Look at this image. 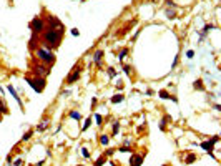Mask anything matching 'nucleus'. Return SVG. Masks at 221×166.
Masks as SVG:
<instances>
[{
	"label": "nucleus",
	"mask_w": 221,
	"mask_h": 166,
	"mask_svg": "<svg viewBox=\"0 0 221 166\" xmlns=\"http://www.w3.org/2000/svg\"><path fill=\"white\" fill-rule=\"evenodd\" d=\"M62 35L63 33H60L58 30L55 28H45V32L42 33V38H40V47H43V48H50V50H55L60 47V43H62Z\"/></svg>",
	"instance_id": "obj_1"
},
{
	"label": "nucleus",
	"mask_w": 221,
	"mask_h": 166,
	"mask_svg": "<svg viewBox=\"0 0 221 166\" xmlns=\"http://www.w3.org/2000/svg\"><path fill=\"white\" fill-rule=\"evenodd\" d=\"M35 57L38 62L45 63V65H53L55 63V55H53V50L50 48H43V47H38L35 50Z\"/></svg>",
	"instance_id": "obj_2"
},
{
	"label": "nucleus",
	"mask_w": 221,
	"mask_h": 166,
	"mask_svg": "<svg viewBox=\"0 0 221 166\" xmlns=\"http://www.w3.org/2000/svg\"><path fill=\"white\" fill-rule=\"evenodd\" d=\"M50 65H45V63H42V62H37V63H33L32 65V73H33V77H40V78H47L48 75H50Z\"/></svg>",
	"instance_id": "obj_3"
},
{
	"label": "nucleus",
	"mask_w": 221,
	"mask_h": 166,
	"mask_svg": "<svg viewBox=\"0 0 221 166\" xmlns=\"http://www.w3.org/2000/svg\"><path fill=\"white\" fill-rule=\"evenodd\" d=\"M29 27H30V30H32V33L42 35V33L45 32V28H47V23H45V20L42 19V17H33Z\"/></svg>",
	"instance_id": "obj_4"
},
{
	"label": "nucleus",
	"mask_w": 221,
	"mask_h": 166,
	"mask_svg": "<svg viewBox=\"0 0 221 166\" xmlns=\"http://www.w3.org/2000/svg\"><path fill=\"white\" fill-rule=\"evenodd\" d=\"M25 81H27V83H29L30 87L37 91V93H42V91L45 90V87H47L45 78H40V77H27Z\"/></svg>",
	"instance_id": "obj_5"
},
{
	"label": "nucleus",
	"mask_w": 221,
	"mask_h": 166,
	"mask_svg": "<svg viewBox=\"0 0 221 166\" xmlns=\"http://www.w3.org/2000/svg\"><path fill=\"white\" fill-rule=\"evenodd\" d=\"M47 23H48V28H55V30H58L60 33H63V32H65L63 23H62L57 17H53V15H48V17H47Z\"/></svg>",
	"instance_id": "obj_6"
},
{
	"label": "nucleus",
	"mask_w": 221,
	"mask_h": 166,
	"mask_svg": "<svg viewBox=\"0 0 221 166\" xmlns=\"http://www.w3.org/2000/svg\"><path fill=\"white\" fill-rule=\"evenodd\" d=\"M80 73H82L80 67H75V68L72 70V73H70V75L67 77V85H73V83H75V81L80 78Z\"/></svg>",
	"instance_id": "obj_7"
},
{
	"label": "nucleus",
	"mask_w": 221,
	"mask_h": 166,
	"mask_svg": "<svg viewBox=\"0 0 221 166\" xmlns=\"http://www.w3.org/2000/svg\"><path fill=\"white\" fill-rule=\"evenodd\" d=\"M40 47V37L37 33H32V38L29 40V48L30 52H35V50Z\"/></svg>",
	"instance_id": "obj_8"
},
{
	"label": "nucleus",
	"mask_w": 221,
	"mask_h": 166,
	"mask_svg": "<svg viewBox=\"0 0 221 166\" xmlns=\"http://www.w3.org/2000/svg\"><path fill=\"white\" fill-rule=\"evenodd\" d=\"M145 156L143 155H131V158H130V166H141V163H143Z\"/></svg>",
	"instance_id": "obj_9"
},
{
	"label": "nucleus",
	"mask_w": 221,
	"mask_h": 166,
	"mask_svg": "<svg viewBox=\"0 0 221 166\" xmlns=\"http://www.w3.org/2000/svg\"><path fill=\"white\" fill-rule=\"evenodd\" d=\"M158 97L161 98V100H171L175 103H178V98L175 97V95H170L166 90H160V91H158Z\"/></svg>",
	"instance_id": "obj_10"
},
{
	"label": "nucleus",
	"mask_w": 221,
	"mask_h": 166,
	"mask_svg": "<svg viewBox=\"0 0 221 166\" xmlns=\"http://www.w3.org/2000/svg\"><path fill=\"white\" fill-rule=\"evenodd\" d=\"M7 90H9V93L12 95V97L17 100V103L20 105V108H23V103H22V100H20V97H19V93H17V90L12 87V85H7Z\"/></svg>",
	"instance_id": "obj_11"
},
{
	"label": "nucleus",
	"mask_w": 221,
	"mask_h": 166,
	"mask_svg": "<svg viewBox=\"0 0 221 166\" xmlns=\"http://www.w3.org/2000/svg\"><path fill=\"white\" fill-rule=\"evenodd\" d=\"M213 146H214V143H213L211 140H208V141H203L201 143V148L206 151V153H210V155H213Z\"/></svg>",
	"instance_id": "obj_12"
},
{
	"label": "nucleus",
	"mask_w": 221,
	"mask_h": 166,
	"mask_svg": "<svg viewBox=\"0 0 221 166\" xmlns=\"http://www.w3.org/2000/svg\"><path fill=\"white\" fill-rule=\"evenodd\" d=\"M103 50H96L95 52V55H93V62H95L98 67H102V60H103Z\"/></svg>",
	"instance_id": "obj_13"
},
{
	"label": "nucleus",
	"mask_w": 221,
	"mask_h": 166,
	"mask_svg": "<svg viewBox=\"0 0 221 166\" xmlns=\"http://www.w3.org/2000/svg\"><path fill=\"white\" fill-rule=\"evenodd\" d=\"M213 28H214V25H213V23H210V25H204V27H203V32L200 33V40L204 38V37H206V35H208Z\"/></svg>",
	"instance_id": "obj_14"
},
{
	"label": "nucleus",
	"mask_w": 221,
	"mask_h": 166,
	"mask_svg": "<svg viewBox=\"0 0 221 166\" xmlns=\"http://www.w3.org/2000/svg\"><path fill=\"white\" fill-rule=\"evenodd\" d=\"M170 121H171V116H168V115H166V116L160 121V130H161V131H165V130H166V125H168Z\"/></svg>",
	"instance_id": "obj_15"
},
{
	"label": "nucleus",
	"mask_w": 221,
	"mask_h": 166,
	"mask_svg": "<svg viewBox=\"0 0 221 166\" xmlns=\"http://www.w3.org/2000/svg\"><path fill=\"white\" fill-rule=\"evenodd\" d=\"M48 125H50V120H48V118H45V120L40 123L38 126H37V131H45V130L48 128Z\"/></svg>",
	"instance_id": "obj_16"
},
{
	"label": "nucleus",
	"mask_w": 221,
	"mask_h": 166,
	"mask_svg": "<svg viewBox=\"0 0 221 166\" xmlns=\"http://www.w3.org/2000/svg\"><path fill=\"white\" fill-rule=\"evenodd\" d=\"M194 161H196V155L190 153L188 156L184 158V161H183V163H184V165H191V163H194Z\"/></svg>",
	"instance_id": "obj_17"
},
{
	"label": "nucleus",
	"mask_w": 221,
	"mask_h": 166,
	"mask_svg": "<svg viewBox=\"0 0 221 166\" xmlns=\"http://www.w3.org/2000/svg\"><path fill=\"white\" fill-rule=\"evenodd\" d=\"M193 87H194V90H198V91H204V85H203V80H196V81L193 83Z\"/></svg>",
	"instance_id": "obj_18"
},
{
	"label": "nucleus",
	"mask_w": 221,
	"mask_h": 166,
	"mask_svg": "<svg viewBox=\"0 0 221 166\" xmlns=\"http://www.w3.org/2000/svg\"><path fill=\"white\" fill-rule=\"evenodd\" d=\"M123 100H125V97H123V95H121V93H118V95H115V97H111V100H110V101H111V103H121V101H123Z\"/></svg>",
	"instance_id": "obj_19"
},
{
	"label": "nucleus",
	"mask_w": 221,
	"mask_h": 166,
	"mask_svg": "<svg viewBox=\"0 0 221 166\" xmlns=\"http://www.w3.org/2000/svg\"><path fill=\"white\" fill-rule=\"evenodd\" d=\"M118 131H120V123L118 121H113V126H111V135L116 136L118 135Z\"/></svg>",
	"instance_id": "obj_20"
},
{
	"label": "nucleus",
	"mask_w": 221,
	"mask_h": 166,
	"mask_svg": "<svg viewBox=\"0 0 221 166\" xmlns=\"http://www.w3.org/2000/svg\"><path fill=\"white\" fill-rule=\"evenodd\" d=\"M165 13H166V17H168V19H176V10H175V9H166Z\"/></svg>",
	"instance_id": "obj_21"
},
{
	"label": "nucleus",
	"mask_w": 221,
	"mask_h": 166,
	"mask_svg": "<svg viewBox=\"0 0 221 166\" xmlns=\"http://www.w3.org/2000/svg\"><path fill=\"white\" fill-rule=\"evenodd\" d=\"M126 55H128V48H121V50H120V53H118V60H120V62H123Z\"/></svg>",
	"instance_id": "obj_22"
},
{
	"label": "nucleus",
	"mask_w": 221,
	"mask_h": 166,
	"mask_svg": "<svg viewBox=\"0 0 221 166\" xmlns=\"http://www.w3.org/2000/svg\"><path fill=\"white\" fill-rule=\"evenodd\" d=\"M68 116L72 118V120H82V115H80V113H78V111H70V113H68Z\"/></svg>",
	"instance_id": "obj_23"
},
{
	"label": "nucleus",
	"mask_w": 221,
	"mask_h": 166,
	"mask_svg": "<svg viewBox=\"0 0 221 166\" xmlns=\"http://www.w3.org/2000/svg\"><path fill=\"white\" fill-rule=\"evenodd\" d=\"M103 163H106V156H105V155L98 158V159L95 161V165H93V166H103Z\"/></svg>",
	"instance_id": "obj_24"
},
{
	"label": "nucleus",
	"mask_w": 221,
	"mask_h": 166,
	"mask_svg": "<svg viewBox=\"0 0 221 166\" xmlns=\"http://www.w3.org/2000/svg\"><path fill=\"white\" fill-rule=\"evenodd\" d=\"M100 143L105 146V145H108V143H110V138L106 136V135H100Z\"/></svg>",
	"instance_id": "obj_25"
},
{
	"label": "nucleus",
	"mask_w": 221,
	"mask_h": 166,
	"mask_svg": "<svg viewBox=\"0 0 221 166\" xmlns=\"http://www.w3.org/2000/svg\"><path fill=\"white\" fill-rule=\"evenodd\" d=\"M90 125H92V118L88 116L87 120H85V123H83V126H82V131H87V130H88V126H90Z\"/></svg>",
	"instance_id": "obj_26"
},
{
	"label": "nucleus",
	"mask_w": 221,
	"mask_h": 166,
	"mask_svg": "<svg viewBox=\"0 0 221 166\" xmlns=\"http://www.w3.org/2000/svg\"><path fill=\"white\" fill-rule=\"evenodd\" d=\"M32 135H33V130H29V131L22 136V141H29L30 138H32Z\"/></svg>",
	"instance_id": "obj_27"
},
{
	"label": "nucleus",
	"mask_w": 221,
	"mask_h": 166,
	"mask_svg": "<svg viewBox=\"0 0 221 166\" xmlns=\"http://www.w3.org/2000/svg\"><path fill=\"white\" fill-rule=\"evenodd\" d=\"M106 73H108V77H110V78H115V77H116V73H118V71H116L115 68H111V67H110V68L106 70Z\"/></svg>",
	"instance_id": "obj_28"
},
{
	"label": "nucleus",
	"mask_w": 221,
	"mask_h": 166,
	"mask_svg": "<svg viewBox=\"0 0 221 166\" xmlns=\"http://www.w3.org/2000/svg\"><path fill=\"white\" fill-rule=\"evenodd\" d=\"M123 71H125V75H131V73H133V68H131L130 65H125V67H123Z\"/></svg>",
	"instance_id": "obj_29"
},
{
	"label": "nucleus",
	"mask_w": 221,
	"mask_h": 166,
	"mask_svg": "<svg viewBox=\"0 0 221 166\" xmlns=\"http://www.w3.org/2000/svg\"><path fill=\"white\" fill-rule=\"evenodd\" d=\"M82 156L83 158H90V151H88V148H82Z\"/></svg>",
	"instance_id": "obj_30"
},
{
	"label": "nucleus",
	"mask_w": 221,
	"mask_h": 166,
	"mask_svg": "<svg viewBox=\"0 0 221 166\" xmlns=\"http://www.w3.org/2000/svg\"><path fill=\"white\" fill-rule=\"evenodd\" d=\"M22 163H23V161H22V158H17L15 161H12V166H22Z\"/></svg>",
	"instance_id": "obj_31"
},
{
	"label": "nucleus",
	"mask_w": 221,
	"mask_h": 166,
	"mask_svg": "<svg viewBox=\"0 0 221 166\" xmlns=\"http://www.w3.org/2000/svg\"><path fill=\"white\" fill-rule=\"evenodd\" d=\"M95 121H96V125H102V121H103L102 115H98V113H96V115H95Z\"/></svg>",
	"instance_id": "obj_32"
},
{
	"label": "nucleus",
	"mask_w": 221,
	"mask_h": 166,
	"mask_svg": "<svg viewBox=\"0 0 221 166\" xmlns=\"http://www.w3.org/2000/svg\"><path fill=\"white\" fill-rule=\"evenodd\" d=\"M178 62H180V55H176V57H175L173 63H171V68H175V67H176V65H178Z\"/></svg>",
	"instance_id": "obj_33"
},
{
	"label": "nucleus",
	"mask_w": 221,
	"mask_h": 166,
	"mask_svg": "<svg viewBox=\"0 0 221 166\" xmlns=\"http://www.w3.org/2000/svg\"><path fill=\"white\" fill-rule=\"evenodd\" d=\"M118 151H120V153H128V151H130V146H121Z\"/></svg>",
	"instance_id": "obj_34"
},
{
	"label": "nucleus",
	"mask_w": 221,
	"mask_h": 166,
	"mask_svg": "<svg viewBox=\"0 0 221 166\" xmlns=\"http://www.w3.org/2000/svg\"><path fill=\"white\" fill-rule=\"evenodd\" d=\"M193 57H194V52H193V50H188V52H186V58H193Z\"/></svg>",
	"instance_id": "obj_35"
},
{
	"label": "nucleus",
	"mask_w": 221,
	"mask_h": 166,
	"mask_svg": "<svg viewBox=\"0 0 221 166\" xmlns=\"http://www.w3.org/2000/svg\"><path fill=\"white\" fill-rule=\"evenodd\" d=\"M123 146H131V140L130 138H126L125 141H123Z\"/></svg>",
	"instance_id": "obj_36"
},
{
	"label": "nucleus",
	"mask_w": 221,
	"mask_h": 166,
	"mask_svg": "<svg viewBox=\"0 0 221 166\" xmlns=\"http://www.w3.org/2000/svg\"><path fill=\"white\" fill-rule=\"evenodd\" d=\"M113 153H115V149H106V151H105V156H111Z\"/></svg>",
	"instance_id": "obj_37"
},
{
	"label": "nucleus",
	"mask_w": 221,
	"mask_h": 166,
	"mask_svg": "<svg viewBox=\"0 0 221 166\" xmlns=\"http://www.w3.org/2000/svg\"><path fill=\"white\" fill-rule=\"evenodd\" d=\"M211 141H213V143H214V145H216V143L220 141V135H216V136H213V138H211Z\"/></svg>",
	"instance_id": "obj_38"
},
{
	"label": "nucleus",
	"mask_w": 221,
	"mask_h": 166,
	"mask_svg": "<svg viewBox=\"0 0 221 166\" xmlns=\"http://www.w3.org/2000/svg\"><path fill=\"white\" fill-rule=\"evenodd\" d=\"M72 35H73V37H78V35H80V32H78L77 28H72Z\"/></svg>",
	"instance_id": "obj_39"
},
{
	"label": "nucleus",
	"mask_w": 221,
	"mask_h": 166,
	"mask_svg": "<svg viewBox=\"0 0 221 166\" xmlns=\"http://www.w3.org/2000/svg\"><path fill=\"white\" fill-rule=\"evenodd\" d=\"M138 35H140V30H136V32H135V35H133V38H131V40L135 42V40L138 38Z\"/></svg>",
	"instance_id": "obj_40"
},
{
	"label": "nucleus",
	"mask_w": 221,
	"mask_h": 166,
	"mask_svg": "<svg viewBox=\"0 0 221 166\" xmlns=\"http://www.w3.org/2000/svg\"><path fill=\"white\" fill-rule=\"evenodd\" d=\"M2 91H3V90H2V87H0V95H2Z\"/></svg>",
	"instance_id": "obj_41"
},
{
	"label": "nucleus",
	"mask_w": 221,
	"mask_h": 166,
	"mask_svg": "<svg viewBox=\"0 0 221 166\" xmlns=\"http://www.w3.org/2000/svg\"><path fill=\"white\" fill-rule=\"evenodd\" d=\"M165 2H166V3H168V2H171V0H165Z\"/></svg>",
	"instance_id": "obj_42"
},
{
	"label": "nucleus",
	"mask_w": 221,
	"mask_h": 166,
	"mask_svg": "<svg viewBox=\"0 0 221 166\" xmlns=\"http://www.w3.org/2000/svg\"><path fill=\"white\" fill-rule=\"evenodd\" d=\"M0 100H2V95H0Z\"/></svg>",
	"instance_id": "obj_43"
},
{
	"label": "nucleus",
	"mask_w": 221,
	"mask_h": 166,
	"mask_svg": "<svg viewBox=\"0 0 221 166\" xmlns=\"http://www.w3.org/2000/svg\"><path fill=\"white\" fill-rule=\"evenodd\" d=\"M163 166H168V165H163Z\"/></svg>",
	"instance_id": "obj_44"
},
{
	"label": "nucleus",
	"mask_w": 221,
	"mask_h": 166,
	"mask_svg": "<svg viewBox=\"0 0 221 166\" xmlns=\"http://www.w3.org/2000/svg\"><path fill=\"white\" fill-rule=\"evenodd\" d=\"M78 2H82V0H78Z\"/></svg>",
	"instance_id": "obj_45"
}]
</instances>
